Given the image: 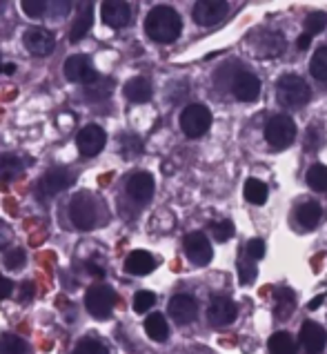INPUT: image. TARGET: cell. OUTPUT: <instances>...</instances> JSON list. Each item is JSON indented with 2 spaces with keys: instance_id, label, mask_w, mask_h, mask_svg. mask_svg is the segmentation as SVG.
Listing matches in <instances>:
<instances>
[{
  "instance_id": "30bf717a",
  "label": "cell",
  "mask_w": 327,
  "mask_h": 354,
  "mask_svg": "<svg viewBox=\"0 0 327 354\" xmlns=\"http://www.w3.org/2000/svg\"><path fill=\"white\" fill-rule=\"evenodd\" d=\"M69 183H71V174H69L67 169H63V167L49 169L47 174H45L43 178H40V183H38V187H36V194H38L40 198H49V196L58 194V192L67 189Z\"/></svg>"
},
{
  "instance_id": "7bdbcfd3",
  "label": "cell",
  "mask_w": 327,
  "mask_h": 354,
  "mask_svg": "<svg viewBox=\"0 0 327 354\" xmlns=\"http://www.w3.org/2000/svg\"><path fill=\"white\" fill-rule=\"evenodd\" d=\"M32 297H34V283H32V281H27V283H23V286H20L18 301L27 303V301H32Z\"/></svg>"
},
{
  "instance_id": "74e56055",
  "label": "cell",
  "mask_w": 327,
  "mask_h": 354,
  "mask_svg": "<svg viewBox=\"0 0 327 354\" xmlns=\"http://www.w3.org/2000/svg\"><path fill=\"white\" fill-rule=\"evenodd\" d=\"M256 266H254V261H241L239 263V277H241V283H245V286H250V283L256 279Z\"/></svg>"
},
{
  "instance_id": "1f68e13d",
  "label": "cell",
  "mask_w": 327,
  "mask_h": 354,
  "mask_svg": "<svg viewBox=\"0 0 327 354\" xmlns=\"http://www.w3.org/2000/svg\"><path fill=\"white\" fill-rule=\"evenodd\" d=\"M325 27H327V14H323V12H314L305 18V34L308 36L321 34Z\"/></svg>"
},
{
  "instance_id": "8fae6325",
  "label": "cell",
  "mask_w": 327,
  "mask_h": 354,
  "mask_svg": "<svg viewBox=\"0 0 327 354\" xmlns=\"http://www.w3.org/2000/svg\"><path fill=\"white\" fill-rule=\"evenodd\" d=\"M207 319L214 328H225L236 319V306L227 297H214L207 308Z\"/></svg>"
},
{
  "instance_id": "60d3db41",
  "label": "cell",
  "mask_w": 327,
  "mask_h": 354,
  "mask_svg": "<svg viewBox=\"0 0 327 354\" xmlns=\"http://www.w3.org/2000/svg\"><path fill=\"white\" fill-rule=\"evenodd\" d=\"M247 257L252 261H261L265 257V243L261 239H252L247 243Z\"/></svg>"
},
{
  "instance_id": "e575fe53",
  "label": "cell",
  "mask_w": 327,
  "mask_h": 354,
  "mask_svg": "<svg viewBox=\"0 0 327 354\" xmlns=\"http://www.w3.org/2000/svg\"><path fill=\"white\" fill-rule=\"evenodd\" d=\"M212 234L218 243H225L234 236V223L232 221H221V223H214L212 225Z\"/></svg>"
},
{
  "instance_id": "9a60e30c",
  "label": "cell",
  "mask_w": 327,
  "mask_h": 354,
  "mask_svg": "<svg viewBox=\"0 0 327 354\" xmlns=\"http://www.w3.org/2000/svg\"><path fill=\"white\" fill-rule=\"evenodd\" d=\"M232 92L243 103H252L261 94V80L250 72H239L232 80Z\"/></svg>"
},
{
  "instance_id": "52a82bcc",
  "label": "cell",
  "mask_w": 327,
  "mask_h": 354,
  "mask_svg": "<svg viewBox=\"0 0 327 354\" xmlns=\"http://www.w3.org/2000/svg\"><path fill=\"white\" fill-rule=\"evenodd\" d=\"M230 5L225 0H200V3L194 5V20L200 27H212L218 25L221 20L227 16Z\"/></svg>"
},
{
  "instance_id": "d6986e66",
  "label": "cell",
  "mask_w": 327,
  "mask_h": 354,
  "mask_svg": "<svg viewBox=\"0 0 327 354\" xmlns=\"http://www.w3.org/2000/svg\"><path fill=\"white\" fill-rule=\"evenodd\" d=\"M91 23H94V7H91V3L78 5V14L74 18V25H71V29H69V40H71V43H78V40H83L89 34Z\"/></svg>"
},
{
  "instance_id": "4316f807",
  "label": "cell",
  "mask_w": 327,
  "mask_h": 354,
  "mask_svg": "<svg viewBox=\"0 0 327 354\" xmlns=\"http://www.w3.org/2000/svg\"><path fill=\"white\" fill-rule=\"evenodd\" d=\"M245 198L250 201L252 205H263L268 201V185L259 178H250L245 183Z\"/></svg>"
},
{
  "instance_id": "c3c4849f",
  "label": "cell",
  "mask_w": 327,
  "mask_h": 354,
  "mask_svg": "<svg viewBox=\"0 0 327 354\" xmlns=\"http://www.w3.org/2000/svg\"><path fill=\"white\" fill-rule=\"evenodd\" d=\"M321 303H323V297H314V299L308 303V310H319V308H321Z\"/></svg>"
},
{
  "instance_id": "ee69618b",
  "label": "cell",
  "mask_w": 327,
  "mask_h": 354,
  "mask_svg": "<svg viewBox=\"0 0 327 354\" xmlns=\"http://www.w3.org/2000/svg\"><path fill=\"white\" fill-rule=\"evenodd\" d=\"M12 292H14V283L9 279H5V277H0V299L12 297Z\"/></svg>"
},
{
  "instance_id": "3957f363",
  "label": "cell",
  "mask_w": 327,
  "mask_h": 354,
  "mask_svg": "<svg viewBox=\"0 0 327 354\" xmlns=\"http://www.w3.org/2000/svg\"><path fill=\"white\" fill-rule=\"evenodd\" d=\"M296 138V123L285 114L272 116L265 125V140L272 149H285L294 143Z\"/></svg>"
},
{
  "instance_id": "f546056e",
  "label": "cell",
  "mask_w": 327,
  "mask_h": 354,
  "mask_svg": "<svg viewBox=\"0 0 327 354\" xmlns=\"http://www.w3.org/2000/svg\"><path fill=\"white\" fill-rule=\"evenodd\" d=\"M308 185L316 192H327V167L312 165L308 169Z\"/></svg>"
},
{
  "instance_id": "cb8c5ba5",
  "label": "cell",
  "mask_w": 327,
  "mask_h": 354,
  "mask_svg": "<svg viewBox=\"0 0 327 354\" xmlns=\"http://www.w3.org/2000/svg\"><path fill=\"white\" fill-rule=\"evenodd\" d=\"M145 332L149 335V339H154L158 343L167 341L169 337V326H167V319L162 315H151L145 319Z\"/></svg>"
},
{
  "instance_id": "277c9868",
  "label": "cell",
  "mask_w": 327,
  "mask_h": 354,
  "mask_svg": "<svg viewBox=\"0 0 327 354\" xmlns=\"http://www.w3.org/2000/svg\"><path fill=\"white\" fill-rule=\"evenodd\" d=\"M212 125V112L200 103H191L183 109L180 114V129L185 131V136L198 138L203 136Z\"/></svg>"
},
{
  "instance_id": "7a4b0ae2",
  "label": "cell",
  "mask_w": 327,
  "mask_h": 354,
  "mask_svg": "<svg viewBox=\"0 0 327 354\" xmlns=\"http://www.w3.org/2000/svg\"><path fill=\"white\" fill-rule=\"evenodd\" d=\"M276 96H279L281 105L290 109H301L310 100V87L303 78L288 74L276 83Z\"/></svg>"
},
{
  "instance_id": "9c48e42d",
  "label": "cell",
  "mask_w": 327,
  "mask_h": 354,
  "mask_svg": "<svg viewBox=\"0 0 327 354\" xmlns=\"http://www.w3.org/2000/svg\"><path fill=\"white\" fill-rule=\"evenodd\" d=\"M56 38L45 27H29L25 32V47L34 56H47L54 49Z\"/></svg>"
},
{
  "instance_id": "7402d4cb",
  "label": "cell",
  "mask_w": 327,
  "mask_h": 354,
  "mask_svg": "<svg viewBox=\"0 0 327 354\" xmlns=\"http://www.w3.org/2000/svg\"><path fill=\"white\" fill-rule=\"evenodd\" d=\"M125 96L131 103H147L151 98V85L147 78H131L125 85Z\"/></svg>"
},
{
  "instance_id": "4fadbf2b",
  "label": "cell",
  "mask_w": 327,
  "mask_h": 354,
  "mask_svg": "<svg viewBox=\"0 0 327 354\" xmlns=\"http://www.w3.org/2000/svg\"><path fill=\"white\" fill-rule=\"evenodd\" d=\"M125 189L136 203H149L151 196H154V178L147 171H136V174L129 176Z\"/></svg>"
},
{
  "instance_id": "6da1fadb",
  "label": "cell",
  "mask_w": 327,
  "mask_h": 354,
  "mask_svg": "<svg viewBox=\"0 0 327 354\" xmlns=\"http://www.w3.org/2000/svg\"><path fill=\"white\" fill-rule=\"evenodd\" d=\"M180 29H183L180 16L174 12L171 7H165V5L154 7L145 18L147 36L151 40H156V43H162V45L174 43V40L180 36Z\"/></svg>"
},
{
  "instance_id": "44dd1931",
  "label": "cell",
  "mask_w": 327,
  "mask_h": 354,
  "mask_svg": "<svg viewBox=\"0 0 327 354\" xmlns=\"http://www.w3.org/2000/svg\"><path fill=\"white\" fill-rule=\"evenodd\" d=\"M252 40H261V43H263V45L254 47V49H256V52H254L256 56H261V54L276 56V54H281L285 49V38L281 36V32H259Z\"/></svg>"
},
{
  "instance_id": "b9f144b4",
  "label": "cell",
  "mask_w": 327,
  "mask_h": 354,
  "mask_svg": "<svg viewBox=\"0 0 327 354\" xmlns=\"http://www.w3.org/2000/svg\"><path fill=\"white\" fill-rule=\"evenodd\" d=\"M69 3H47V12L52 18H63L69 12Z\"/></svg>"
},
{
  "instance_id": "83f0119b",
  "label": "cell",
  "mask_w": 327,
  "mask_h": 354,
  "mask_svg": "<svg viewBox=\"0 0 327 354\" xmlns=\"http://www.w3.org/2000/svg\"><path fill=\"white\" fill-rule=\"evenodd\" d=\"M111 85H114V83H111L109 78H100L98 76L94 83L85 87V96L89 100H105L107 96H111V92H114V87H111Z\"/></svg>"
},
{
  "instance_id": "d4e9b609",
  "label": "cell",
  "mask_w": 327,
  "mask_h": 354,
  "mask_svg": "<svg viewBox=\"0 0 327 354\" xmlns=\"http://www.w3.org/2000/svg\"><path fill=\"white\" fill-rule=\"evenodd\" d=\"M270 354H296V341L290 332H276L270 337Z\"/></svg>"
},
{
  "instance_id": "f6af8a7d",
  "label": "cell",
  "mask_w": 327,
  "mask_h": 354,
  "mask_svg": "<svg viewBox=\"0 0 327 354\" xmlns=\"http://www.w3.org/2000/svg\"><path fill=\"white\" fill-rule=\"evenodd\" d=\"M87 272H89L91 277H96V279H103L105 277V270L98 268L96 263H87Z\"/></svg>"
},
{
  "instance_id": "4dcf8cb0",
  "label": "cell",
  "mask_w": 327,
  "mask_h": 354,
  "mask_svg": "<svg viewBox=\"0 0 327 354\" xmlns=\"http://www.w3.org/2000/svg\"><path fill=\"white\" fill-rule=\"evenodd\" d=\"M27 346L25 341L16 335H3L0 337V354H25Z\"/></svg>"
},
{
  "instance_id": "ffe728a7",
  "label": "cell",
  "mask_w": 327,
  "mask_h": 354,
  "mask_svg": "<svg viewBox=\"0 0 327 354\" xmlns=\"http://www.w3.org/2000/svg\"><path fill=\"white\" fill-rule=\"evenodd\" d=\"M154 268H156V261L149 252L136 250L125 259V270L134 277H145L149 272H154Z\"/></svg>"
},
{
  "instance_id": "2e32d148",
  "label": "cell",
  "mask_w": 327,
  "mask_h": 354,
  "mask_svg": "<svg viewBox=\"0 0 327 354\" xmlns=\"http://www.w3.org/2000/svg\"><path fill=\"white\" fill-rule=\"evenodd\" d=\"M185 254L191 263H196V266H207L212 261V245L205 234H200V232H194L185 239Z\"/></svg>"
},
{
  "instance_id": "484cf974",
  "label": "cell",
  "mask_w": 327,
  "mask_h": 354,
  "mask_svg": "<svg viewBox=\"0 0 327 354\" xmlns=\"http://www.w3.org/2000/svg\"><path fill=\"white\" fill-rule=\"evenodd\" d=\"M23 174V160L14 154H0V178L12 180Z\"/></svg>"
},
{
  "instance_id": "f907efd6",
  "label": "cell",
  "mask_w": 327,
  "mask_h": 354,
  "mask_svg": "<svg viewBox=\"0 0 327 354\" xmlns=\"http://www.w3.org/2000/svg\"><path fill=\"white\" fill-rule=\"evenodd\" d=\"M0 67H3V58H0Z\"/></svg>"
},
{
  "instance_id": "7c38bea8",
  "label": "cell",
  "mask_w": 327,
  "mask_h": 354,
  "mask_svg": "<svg viewBox=\"0 0 327 354\" xmlns=\"http://www.w3.org/2000/svg\"><path fill=\"white\" fill-rule=\"evenodd\" d=\"M169 317L178 323V326H187L198 315V303L189 295H176L169 301Z\"/></svg>"
},
{
  "instance_id": "ac0fdd59",
  "label": "cell",
  "mask_w": 327,
  "mask_h": 354,
  "mask_svg": "<svg viewBox=\"0 0 327 354\" xmlns=\"http://www.w3.org/2000/svg\"><path fill=\"white\" fill-rule=\"evenodd\" d=\"M301 343L308 354H321L325 350V343H327V337H325V330L319 326V323L314 321H308L303 323L301 328Z\"/></svg>"
},
{
  "instance_id": "8992f818",
  "label": "cell",
  "mask_w": 327,
  "mask_h": 354,
  "mask_svg": "<svg viewBox=\"0 0 327 354\" xmlns=\"http://www.w3.org/2000/svg\"><path fill=\"white\" fill-rule=\"evenodd\" d=\"M69 218L78 230H91L96 225V203L87 192H80L69 201Z\"/></svg>"
},
{
  "instance_id": "e0dca14e",
  "label": "cell",
  "mask_w": 327,
  "mask_h": 354,
  "mask_svg": "<svg viewBox=\"0 0 327 354\" xmlns=\"http://www.w3.org/2000/svg\"><path fill=\"white\" fill-rule=\"evenodd\" d=\"M105 140H107V136L103 129L98 125H89L78 134L76 143H78V149L83 156H96L98 151L105 147Z\"/></svg>"
},
{
  "instance_id": "ab89813d",
  "label": "cell",
  "mask_w": 327,
  "mask_h": 354,
  "mask_svg": "<svg viewBox=\"0 0 327 354\" xmlns=\"http://www.w3.org/2000/svg\"><path fill=\"white\" fill-rule=\"evenodd\" d=\"M120 149H122V154L129 158V156L138 154V151L142 149V143H140L138 136H125V138L120 140Z\"/></svg>"
},
{
  "instance_id": "7dc6e473",
  "label": "cell",
  "mask_w": 327,
  "mask_h": 354,
  "mask_svg": "<svg viewBox=\"0 0 327 354\" xmlns=\"http://www.w3.org/2000/svg\"><path fill=\"white\" fill-rule=\"evenodd\" d=\"M0 72L7 74V76H12V74L16 72V65H14V63H5L3 67H0Z\"/></svg>"
},
{
  "instance_id": "836d02e7",
  "label": "cell",
  "mask_w": 327,
  "mask_h": 354,
  "mask_svg": "<svg viewBox=\"0 0 327 354\" xmlns=\"http://www.w3.org/2000/svg\"><path fill=\"white\" fill-rule=\"evenodd\" d=\"M294 310V295L292 290H283L279 295V306H276V315L279 317H290Z\"/></svg>"
},
{
  "instance_id": "603a6c76",
  "label": "cell",
  "mask_w": 327,
  "mask_h": 354,
  "mask_svg": "<svg viewBox=\"0 0 327 354\" xmlns=\"http://www.w3.org/2000/svg\"><path fill=\"white\" fill-rule=\"evenodd\" d=\"M296 218H299V223L303 227H316L321 223L323 218V209L319 203H314V201H308V203H303L299 209H296Z\"/></svg>"
},
{
  "instance_id": "bcb514c9",
  "label": "cell",
  "mask_w": 327,
  "mask_h": 354,
  "mask_svg": "<svg viewBox=\"0 0 327 354\" xmlns=\"http://www.w3.org/2000/svg\"><path fill=\"white\" fill-rule=\"evenodd\" d=\"M310 43H312V36H308V34H303V36L299 38V47H301V49H308Z\"/></svg>"
},
{
  "instance_id": "5bb4252c",
  "label": "cell",
  "mask_w": 327,
  "mask_h": 354,
  "mask_svg": "<svg viewBox=\"0 0 327 354\" xmlns=\"http://www.w3.org/2000/svg\"><path fill=\"white\" fill-rule=\"evenodd\" d=\"M100 12H103V23L114 27V29H122L131 23V7L122 0H109V3L100 5Z\"/></svg>"
},
{
  "instance_id": "d590c367",
  "label": "cell",
  "mask_w": 327,
  "mask_h": 354,
  "mask_svg": "<svg viewBox=\"0 0 327 354\" xmlns=\"http://www.w3.org/2000/svg\"><path fill=\"white\" fill-rule=\"evenodd\" d=\"M23 12L29 18H43L47 14V3H45V0H25Z\"/></svg>"
},
{
  "instance_id": "f35d334b",
  "label": "cell",
  "mask_w": 327,
  "mask_h": 354,
  "mask_svg": "<svg viewBox=\"0 0 327 354\" xmlns=\"http://www.w3.org/2000/svg\"><path fill=\"white\" fill-rule=\"evenodd\" d=\"M74 354H107V348H105V346H100L98 341L87 339V341H80V343H78L76 350H74Z\"/></svg>"
},
{
  "instance_id": "d6a6232c",
  "label": "cell",
  "mask_w": 327,
  "mask_h": 354,
  "mask_svg": "<svg viewBox=\"0 0 327 354\" xmlns=\"http://www.w3.org/2000/svg\"><path fill=\"white\" fill-rule=\"evenodd\" d=\"M154 303H156L154 292L140 290V292H136V297H134V310L138 312V315H145L147 310L154 308Z\"/></svg>"
},
{
  "instance_id": "5b68a950",
  "label": "cell",
  "mask_w": 327,
  "mask_h": 354,
  "mask_svg": "<svg viewBox=\"0 0 327 354\" xmlns=\"http://www.w3.org/2000/svg\"><path fill=\"white\" fill-rule=\"evenodd\" d=\"M116 292L107 286H91L85 295L87 312L96 319H105L111 315V310L116 308Z\"/></svg>"
},
{
  "instance_id": "f1b7e54d",
  "label": "cell",
  "mask_w": 327,
  "mask_h": 354,
  "mask_svg": "<svg viewBox=\"0 0 327 354\" xmlns=\"http://www.w3.org/2000/svg\"><path fill=\"white\" fill-rule=\"evenodd\" d=\"M310 74L316 80H327V47H319L310 60Z\"/></svg>"
},
{
  "instance_id": "ba28073f",
  "label": "cell",
  "mask_w": 327,
  "mask_h": 354,
  "mask_svg": "<svg viewBox=\"0 0 327 354\" xmlns=\"http://www.w3.org/2000/svg\"><path fill=\"white\" fill-rule=\"evenodd\" d=\"M65 78L69 80V83H83L85 87L91 85L94 80L98 78L96 69L91 67L89 58L83 56V54H76V56H69L65 60Z\"/></svg>"
},
{
  "instance_id": "681fc988",
  "label": "cell",
  "mask_w": 327,
  "mask_h": 354,
  "mask_svg": "<svg viewBox=\"0 0 327 354\" xmlns=\"http://www.w3.org/2000/svg\"><path fill=\"white\" fill-rule=\"evenodd\" d=\"M5 7H7V5L3 3V0H0V14H3V12H5Z\"/></svg>"
},
{
  "instance_id": "8d00e7d4",
  "label": "cell",
  "mask_w": 327,
  "mask_h": 354,
  "mask_svg": "<svg viewBox=\"0 0 327 354\" xmlns=\"http://www.w3.org/2000/svg\"><path fill=\"white\" fill-rule=\"evenodd\" d=\"M25 261H27L25 250L16 248V250H9V252H7V257H5V266H7L9 270H20V268L25 266Z\"/></svg>"
}]
</instances>
